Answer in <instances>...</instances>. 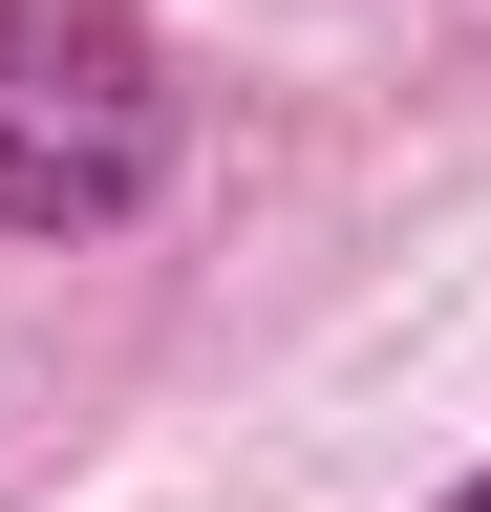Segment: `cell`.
Returning <instances> with one entry per match:
<instances>
[{"mask_svg": "<svg viewBox=\"0 0 491 512\" xmlns=\"http://www.w3.org/2000/svg\"><path fill=\"white\" fill-rule=\"evenodd\" d=\"M171 171V64L129 0H0V235H129Z\"/></svg>", "mask_w": 491, "mask_h": 512, "instance_id": "cell-1", "label": "cell"}, {"mask_svg": "<svg viewBox=\"0 0 491 512\" xmlns=\"http://www.w3.org/2000/svg\"><path fill=\"white\" fill-rule=\"evenodd\" d=\"M449 512H491V470H470V491H449Z\"/></svg>", "mask_w": 491, "mask_h": 512, "instance_id": "cell-2", "label": "cell"}]
</instances>
